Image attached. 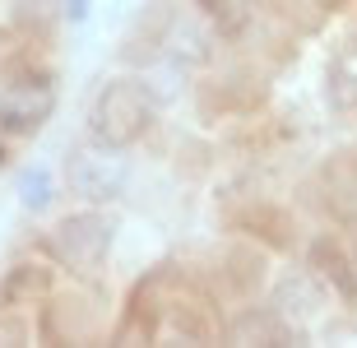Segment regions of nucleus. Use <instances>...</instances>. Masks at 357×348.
I'll return each instance as SVG.
<instances>
[{
  "label": "nucleus",
  "mask_w": 357,
  "mask_h": 348,
  "mask_svg": "<svg viewBox=\"0 0 357 348\" xmlns=\"http://www.w3.org/2000/svg\"><path fill=\"white\" fill-rule=\"evenodd\" d=\"M153 116H158V103H153V89L135 75H112V80L93 93L89 116H84V135L89 144L112 149V153H130L149 130H153Z\"/></svg>",
  "instance_id": "1"
},
{
  "label": "nucleus",
  "mask_w": 357,
  "mask_h": 348,
  "mask_svg": "<svg viewBox=\"0 0 357 348\" xmlns=\"http://www.w3.org/2000/svg\"><path fill=\"white\" fill-rule=\"evenodd\" d=\"M56 112V70L19 52L0 66V130L14 139L38 135Z\"/></svg>",
  "instance_id": "2"
},
{
  "label": "nucleus",
  "mask_w": 357,
  "mask_h": 348,
  "mask_svg": "<svg viewBox=\"0 0 357 348\" xmlns=\"http://www.w3.org/2000/svg\"><path fill=\"white\" fill-rule=\"evenodd\" d=\"M112 241H116L112 214L102 204H89V209L56 218L52 237H47V255L70 274H98L107 265V255H112Z\"/></svg>",
  "instance_id": "3"
},
{
  "label": "nucleus",
  "mask_w": 357,
  "mask_h": 348,
  "mask_svg": "<svg viewBox=\"0 0 357 348\" xmlns=\"http://www.w3.org/2000/svg\"><path fill=\"white\" fill-rule=\"evenodd\" d=\"M162 335L185 344H218L227 339V321L218 316V297L204 283L185 279L167 265V307H162Z\"/></svg>",
  "instance_id": "4"
},
{
  "label": "nucleus",
  "mask_w": 357,
  "mask_h": 348,
  "mask_svg": "<svg viewBox=\"0 0 357 348\" xmlns=\"http://www.w3.org/2000/svg\"><path fill=\"white\" fill-rule=\"evenodd\" d=\"M66 181L84 204H112V200H121V190H126V158L112 153V149H98V144L70 149Z\"/></svg>",
  "instance_id": "5"
},
{
  "label": "nucleus",
  "mask_w": 357,
  "mask_h": 348,
  "mask_svg": "<svg viewBox=\"0 0 357 348\" xmlns=\"http://www.w3.org/2000/svg\"><path fill=\"white\" fill-rule=\"evenodd\" d=\"M153 47L181 70H204V66L218 61L223 38L213 33V24L199 10H190V14H167V24H162V33H158Z\"/></svg>",
  "instance_id": "6"
},
{
  "label": "nucleus",
  "mask_w": 357,
  "mask_h": 348,
  "mask_svg": "<svg viewBox=\"0 0 357 348\" xmlns=\"http://www.w3.org/2000/svg\"><path fill=\"white\" fill-rule=\"evenodd\" d=\"M302 265L330 288L334 302L357 307V251H348L334 232H311L302 246Z\"/></svg>",
  "instance_id": "7"
},
{
  "label": "nucleus",
  "mask_w": 357,
  "mask_h": 348,
  "mask_svg": "<svg viewBox=\"0 0 357 348\" xmlns=\"http://www.w3.org/2000/svg\"><path fill=\"white\" fill-rule=\"evenodd\" d=\"M56 260H14L0 274V316H28L56 297Z\"/></svg>",
  "instance_id": "8"
},
{
  "label": "nucleus",
  "mask_w": 357,
  "mask_h": 348,
  "mask_svg": "<svg viewBox=\"0 0 357 348\" xmlns=\"http://www.w3.org/2000/svg\"><path fill=\"white\" fill-rule=\"evenodd\" d=\"M269 302H274V307L283 311L292 325H302V330H306V325L316 321V316L330 307L334 297H330V288H325V283H320L316 274L302 265V269H292V274H283V279H274Z\"/></svg>",
  "instance_id": "9"
},
{
  "label": "nucleus",
  "mask_w": 357,
  "mask_h": 348,
  "mask_svg": "<svg viewBox=\"0 0 357 348\" xmlns=\"http://www.w3.org/2000/svg\"><path fill=\"white\" fill-rule=\"evenodd\" d=\"M227 339L232 344H302L306 330L302 325H292L283 311L274 307V302H260V307H241L232 321H227Z\"/></svg>",
  "instance_id": "10"
},
{
  "label": "nucleus",
  "mask_w": 357,
  "mask_h": 348,
  "mask_svg": "<svg viewBox=\"0 0 357 348\" xmlns=\"http://www.w3.org/2000/svg\"><path fill=\"white\" fill-rule=\"evenodd\" d=\"M237 228L246 232V237H255V241H269L274 251L292 246V218L283 214V209H274V204H255L251 214L237 218Z\"/></svg>",
  "instance_id": "11"
},
{
  "label": "nucleus",
  "mask_w": 357,
  "mask_h": 348,
  "mask_svg": "<svg viewBox=\"0 0 357 348\" xmlns=\"http://www.w3.org/2000/svg\"><path fill=\"white\" fill-rule=\"evenodd\" d=\"M56 200V181L47 167H24L19 172V204H24L28 214H42V209H52Z\"/></svg>",
  "instance_id": "12"
},
{
  "label": "nucleus",
  "mask_w": 357,
  "mask_h": 348,
  "mask_svg": "<svg viewBox=\"0 0 357 348\" xmlns=\"http://www.w3.org/2000/svg\"><path fill=\"white\" fill-rule=\"evenodd\" d=\"M330 103L339 112H353L357 107V75L344 66H330Z\"/></svg>",
  "instance_id": "13"
},
{
  "label": "nucleus",
  "mask_w": 357,
  "mask_h": 348,
  "mask_svg": "<svg viewBox=\"0 0 357 348\" xmlns=\"http://www.w3.org/2000/svg\"><path fill=\"white\" fill-rule=\"evenodd\" d=\"M93 14V0H61V19H70V24H84Z\"/></svg>",
  "instance_id": "14"
},
{
  "label": "nucleus",
  "mask_w": 357,
  "mask_h": 348,
  "mask_svg": "<svg viewBox=\"0 0 357 348\" xmlns=\"http://www.w3.org/2000/svg\"><path fill=\"white\" fill-rule=\"evenodd\" d=\"M10 162H14V135L0 130V172H10Z\"/></svg>",
  "instance_id": "15"
}]
</instances>
